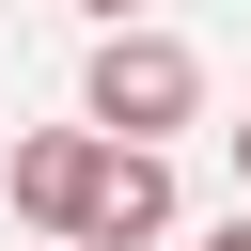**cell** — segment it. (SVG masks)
<instances>
[{
    "label": "cell",
    "mask_w": 251,
    "mask_h": 251,
    "mask_svg": "<svg viewBox=\"0 0 251 251\" xmlns=\"http://www.w3.org/2000/svg\"><path fill=\"white\" fill-rule=\"evenodd\" d=\"M78 110H94L110 141H173V126L204 110V63H188L173 31H94V78H78Z\"/></svg>",
    "instance_id": "1"
},
{
    "label": "cell",
    "mask_w": 251,
    "mask_h": 251,
    "mask_svg": "<svg viewBox=\"0 0 251 251\" xmlns=\"http://www.w3.org/2000/svg\"><path fill=\"white\" fill-rule=\"evenodd\" d=\"M110 173H126V141H110V126H47V141H16V220L94 251V204H110Z\"/></svg>",
    "instance_id": "2"
},
{
    "label": "cell",
    "mask_w": 251,
    "mask_h": 251,
    "mask_svg": "<svg viewBox=\"0 0 251 251\" xmlns=\"http://www.w3.org/2000/svg\"><path fill=\"white\" fill-rule=\"evenodd\" d=\"M157 235H173V157L126 141V173H110V204H94V251H157Z\"/></svg>",
    "instance_id": "3"
},
{
    "label": "cell",
    "mask_w": 251,
    "mask_h": 251,
    "mask_svg": "<svg viewBox=\"0 0 251 251\" xmlns=\"http://www.w3.org/2000/svg\"><path fill=\"white\" fill-rule=\"evenodd\" d=\"M78 16H110V31H141V0H78Z\"/></svg>",
    "instance_id": "4"
},
{
    "label": "cell",
    "mask_w": 251,
    "mask_h": 251,
    "mask_svg": "<svg viewBox=\"0 0 251 251\" xmlns=\"http://www.w3.org/2000/svg\"><path fill=\"white\" fill-rule=\"evenodd\" d=\"M204 251H251V204H235V220H220V235H204Z\"/></svg>",
    "instance_id": "5"
},
{
    "label": "cell",
    "mask_w": 251,
    "mask_h": 251,
    "mask_svg": "<svg viewBox=\"0 0 251 251\" xmlns=\"http://www.w3.org/2000/svg\"><path fill=\"white\" fill-rule=\"evenodd\" d=\"M235 188H251V110H235Z\"/></svg>",
    "instance_id": "6"
}]
</instances>
